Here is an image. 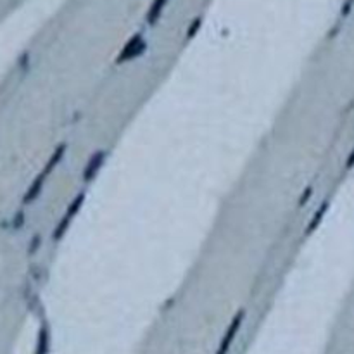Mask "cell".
<instances>
[{
  "instance_id": "1",
  "label": "cell",
  "mask_w": 354,
  "mask_h": 354,
  "mask_svg": "<svg viewBox=\"0 0 354 354\" xmlns=\"http://www.w3.org/2000/svg\"><path fill=\"white\" fill-rule=\"evenodd\" d=\"M146 49H147V42L144 40L142 33H137V35L131 36L126 42V45L123 47V50H121L119 56H118V62L121 64L130 59H135V57L142 56V54L146 52Z\"/></svg>"
},
{
  "instance_id": "2",
  "label": "cell",
  "mask_w": 354,
  "mask_h": 354,
  "mask_svg": "<svg viewBox=\"0 0 354 354\" xmlns=\"http://www.w3.org/2000/svg\"><path fill=\"white\" fill-rule=\"evenodd\" d=\"M244 316H245L244 309H240V311L234 316V320H232V323L228 325L227 333H225L223 340H221V344H220V349H218L216 354H227L228 353V349H230V346H232V342H234L235 335H237L238 328H240L242 322H244Z\"/></svg>"
},
{
  "instance_id": "3",
  "label": "cell",
  "mask_w": 354,
  "mask_h": 354,
  "mask_svg": "<svg viewBox=\"0 0 354 354\" xmlns=\"http://www.w3.org/2000/svg\"><path fill=\"white\" fill-rule=\"evenodd\" d=\"M104 161H106V152H104V150H97V152L92 154V157H90L88 163H87L85 170H83V180H85L87 183L97 177L99 170L102 168Z\"/></svg>"
},
{
  "instance_id": "4",
  "label": "cell",
  "mask_w": 354,
  "mask_h": 354,
  "mask_svg": "<svg viewBox=\"0 0 354 354\" xmlns=\"http://www.w3.org/2000/svg\"><path fill=\"white\" fill-rule=\"evenodd\" d=\"M166 4H168V0H154L152 4H150V9H149V12H147V23H149V25H154V23L161 18Z\"/></svg>"
},
{
  "instance_id": "5",
  "label": "cell",
  "mask_w": 354,
  "mask_h": 354,
  "mask_svg": "<svg viewBox=\"0 0 354 354\" xmlns=\"http://www.w3.org/2000/svg\"><path fill=\"white\" fill-rule=\"evenodd\" d=\"M326 209H328V202H323V204L320 206L318 211H316V214L311 218V221L308 223V228H306V235H311L313 232H315L316 228L320 227V223H322L323 216L326 214Z\"/></svg>"
},
{
  "instance_id": "6",
  "label": "cell",
  "mask_w": 354,
  "mask_h": 354,
  "mask_svg": "<svg viewBox=\"0 0 354 354\" xmlns=\"http://www.w3.org/2000/svg\"><path fill=\"white\" fill-rule=\"evenodd\" d=\"M43 178H45V175L42 173L35 181H33L31 187L28 188V192L25 194V202H26V204H28V202H31V201H35V199L40 195V192H42V187H43Z\"/></svg>"
},
{
  "instance_id": "7",
  "label": "cell",
  "mask_w": 354,
  "mask_h": 354,
  "mask_svg": "<svg viewBox=\"0 0 354 354\" xmlns=\"http://www.w3.org/2000/svg\"><path fill=\"white\" fill-rule=\"evenodd\" d=\"M64 152H66V146H64V144H62V146H59L56 150H54V154L50 156L49 163L45 164V170H43V175H45V177L50 173V171L54 170V168L57 166V164H59V161L64 157Z\"/></svg>"
},
{
  "instance_id": "8",
  "label": "cell",
  "mask_w": 354,
  "mask_h": 354,
  "mask_svg": "<svg viewBox=\"0 0 354 354\" xmlns=\"http://www.w3.org/2000/svg\"><path fill=\"white\" fill-rule=\"evenodd\" d=\"M49 353V330L47 326H42L38 332V344H36V354Z\"/></svg>"
},
{
  "instance_id": "9",
  "label": "cell",
  "mask_w": 354,
  "mask_h": 354,
  "mask_svg": "<svg viewBox=\"0 0 354 354\" xmlns=\"http://www.w3.org/2000/svg\"><path fill=\"white\" fill-rule=\"evenodd\" d=\"M71 220H73V218H69V216H67V214H66V216H64L62 220L59 221V225H57V228H56V230H54V234H52L54 240H60V238L64 237V234H66L67 228H69Z\"/></svg>"
},
{
  "instance_id": "10",
  "label": "cell",
  "mask_w": 354,
  "mask_h": 354,
  "mask_svg": "<svg viewBox=\"0 0 354 354\" xmlns=\"http://www.w3.org/2000/svg\"><path fill=\"white\" fill-rule=\"evenodd\" d=\"M83 202H85V194H78V195H76L75 201L69 204V209H67V212H66L67 216H69V218L76 216V214H78V211L82 209Z\"/></svg>"
},
{
  "instance_id": "11",
  "label": "cell",
  "mask_w": 354,
  "mask_h": 354,
  "mask_svg": "<svg viewBox=\"0 0 354 354\" xmlns=\"http://www.w3.org/2000/svg\"><path fill=\"white\" fill-rule=\"evenodd\" d=\"M201 25H202V19L201 18H195L194 23H192V25L188 26V30H187V38H192V36H195V33H197L199 28H201Z\"/></svg>"
},
{
  "instance_id": "12",
  "label": "cell",
  "mask_w": 354,
  "mask_h": 354,
  "mask_svg": "<svg viewBox=\"0 0 354 354\" xmlns=\"http://www.w3.org/2000/svg\"><path fill=\"white\" fill-rule=\"evenodd\" d=\"M311 194H313V187H308L304 190V194L301 195V199H299V204H301V206L306 204V202L309 201V197H311Z\"/></svg>"
},
{
  "instance_id": "13",
  "label": "cell",
  "mask_w": 354,
  "mask_h": 354,
  "mask_svg": "<svg viewBox=\"0 0 354 354\" xmlns=\"http://www.w3.org/2000/svg\"><path fill=\"white\" fill-rule=\"evenodd\" d=\"M353 168H354V149L351 150L349 157H347L346 161V170H353Z\"/></svg>"
},
{
  "instance_id": "14",
  "label": "cell",
  "mask_w": 354,
  "mask_h": 354,
  "mask_svg": "<svg viewBox=\"0 0 354 354\" xmlns=\"http://www.w3.org/2000/svg\"><path fill=\"white\" fill-rule=\"evenodd\" d=\"M38 245H40V238H38V237H35V240H33L31 247H30V252H31V254H35V251H36V249H38Z\"/></svg>"
},
{
  "instance_id": "15",
  "label": "cell",
  "mask_w": 354,
  "mask_h": 354,
  "mask_svg": "<svg viewBox=\"0 0 354 354\" xmlns=\"http://www.w3.org/2000/svg\"><path fill=\"white\" fill-rule=\"evenodd\" d=\"M346 2H349V4H353V2H354V0H346Z\"/></svg>"
}]
</instances>
